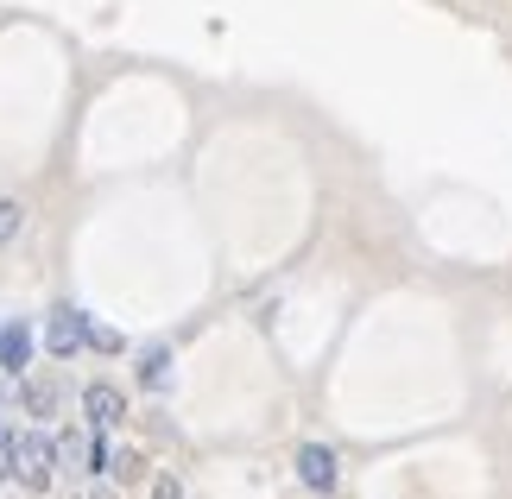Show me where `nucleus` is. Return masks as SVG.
I'll return each mask as SVG.
<instances>
[{
    "label": "nucleus",
    "mask_w": 512,
    "mask_h": 499,
    "mask_svg": "<svg viewBox=\"0 0 512 499\" xmlns=\"http://www.w3.org/2000/svg\"><path fill=\"white\" fill-rule=\"evenodd\" d=\"M51 474H57V443H51V436H38V430H19V468H13V481L32 487V493H45Z\"/></svg>",
    "instance_id": "f257e3e1"
},
{
    "label": "nucleus",
    "mask_w": 512,
    "mask_h": 499,
    "mask_svg": "<svg viewBox=\"0 0 512 499\" xmlns=\"http://www.w3.org/2000/svg\"><path fill=\"white\" fill-rule=\"evenodd\" d=\"M45 348L57 354V361H70V354H83L89 348V316L64 304V310H51V323H45Z\"/></svg>",
    "instance_id": "f03ea898"
},
{
    "label": "nucleus",
    "mask_w": 512,
    "mask_h": 499,
    "mask_svg": "<svg viewBox=\"0 0 512 499\" xmlns=\"http://www.w3.org/2000/svg\"><path fill=\"white\" fill-rule=\"evenodd\" d=\"M298 481L310 487V493H336V449H323V443H304L298 449Z\"/></svg>",
    "instance_id": "7ed1b4c3"
},
{
    "label": "nucleus",
    "mask_w": 512,
    "mask_h": 499,
    "mask_svg": "<svg viewBox=\"0 0 512 499\" xmlns=\"http://www.w3.org/2000/svg\"><path fill=\"white\" fill-rule=\"evenodd\" d=\"M83 417H89V430H114L127 417V398L114 392V386H102V379H95V386L83 392Z\"/></svg>",
    "instance_id": "20e7f679"
},
{
    "label": "nucleus",
    "mask_w": 512,
    "mask_h": 499,
    "mask_svg": "<svg viewBox=\"0 0 512 499\" xmlns=\"http://www.w3.org/2000/svg\"><path fill=\"white\" fill-rule=\"evenodd\" d=\"M0 367H7V373H26L32 367V329L26 323H7V329H0Z\"/></svg>",
    "instance_id": "39448f33"
},
{
    "label": "nucleus",
    "mask_w": 512,
    "mask_h": 499,
    "mask_svg": "<svg viewBox=\"0 0 512 499\" xmlns=\"http://www.w3.org/2000/svg\"><path fill=\"white\" fill-rule=\"evenodd\" d=\"M140 379L159 392L165 379H171V348H146V354H140Z\"/></svg>",
    "instance_id": "423d86ee"
},
{
    "label": "nucleus",
    "mask_w": 512,
    "mask_h": 499,
    "mask_svg": "<svg viewBox=\"0 0 512 499\" xmlns=\"http://www.w3.org/2000/svg\"><path fill=\"white\" fill-rule=\"evenodd\" d=\"M51 405H57V392L45 386V379H32V386H26V411L32 417H51Z\"/></svg>",
    "instance_id": "0eeeda50"
},
{
    "label": "nucleus",
    "mask_w": 512,
    "mask_h": 499,
    "mask_svg": "<svg viewBox=\"0 0 512 499\" xmlns=\"http://www.w3.org/2000/svg\"><path fill=\"white\" fill-rule=\"evenodd\" d=\"M19 222H26V209H19L13 196H0V247H7L13 234H19Z\"/></svg>",
    "instance_id": "6e6552de"
},
{
    "label": "nucleus",
    "mask_w": 512,
    "mask_h": 499,
    "mask_svg": "<svg viewBox=\"0 0 512 499\" xmlns=\"http://www.w3.org/2000/svg\"><path fill=\"white\" fill-rule=\"evenodd\" d=\"M19 468V430H0V481H13Z\"/></svg>",
    "instance_id": "1a4fd4ad"
},
{
    "label": "nucleus",
    "mask_w": 512,
    "mask_h": 499,
    "mask_svg": "<svg viewBox=\"0 0 512 499\" xmlns=\"http://www.w3.org/2000/svg\"><path fill=\"white\" fill-rule=\"evenodd\" d=\"M89 348H108V354H114V348H121V335L102 329V323H89Z\"/></svg>",
    "instance_id": "9d476101"
},
{
    "label": "nucleus",
    "mask_w": 512,
    "mask_h": 499,
    "mask_svg": "<svg viewBox=\"0 0 512 499\" xmlns=\"http://www.w3.org/2000/svg\"><path fill=\"white\" fill-rule=\"evenodd\" d=\"M152 499H184V487H177V481H171V474H165V481H159V487H152Z\"/></svg>",
    "instance_id": "9b49d317"
}]
</instances>
